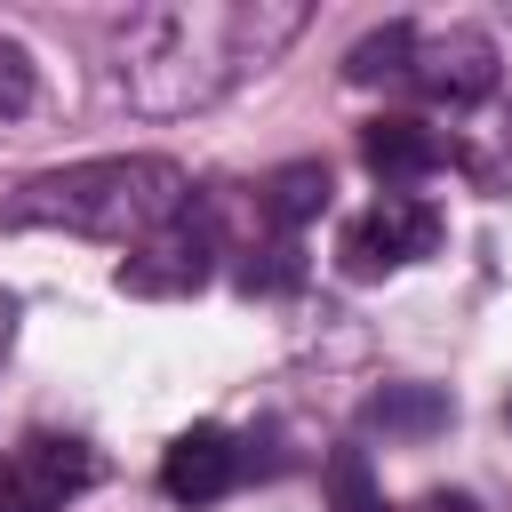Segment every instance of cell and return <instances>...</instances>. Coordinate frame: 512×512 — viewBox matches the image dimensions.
I'll return each mask as SVG.
<instances>
[{
    "mask_svg": "<svg viewBox=\"0 0 512 512\" xmlns=\"http://www.w3.org/2000/svg\"><path fill=\"white\" fill-rule=\"evenodd\" d=\"M32 104H40V64H32L24 40L0 32V120H24Z\"/></svg>",
    "mask_w": 512,
    "mask_h": 512,
    "instance_id": "cell-13",
    "label": "cell"
},
{
    "mask_svg": "<svg viewBox=\"0 0 512 512\" xmlns=\"http://www.w3.org/2000/svg\"><path fill=\"white\" fill-rule=\"evenodd\" d=\"M424 512H472V496H424Z\"/></svg>",
    "mask_w": 512,
    "mask_h": 512,
    "instance_id": "cell-16",
    "label": "cell"
},
{
    "mask_svg": "<svg viewBox=\"0 0 512 512\" xmlns=\"http://www.w3.org/2000/svg\"><path fill=\"white\" fill-rule=\"evenodd\" d=\"M16 464V480L48 504V512H64L88 480H96V456H88V440H64V432H24V448L8 456Z\"/></svg>",
    "mask_w": 512,
    "mask_h": 512,
    "instance_id": "cell-8",
    "label": "cell"
},
{
    "mask_svg": "<svg viewBox=\"0 0 512 512\" xmlns=\"http://www.w3.org/2000/svg\"><path fill=\"white\" fill-rule=\"evenodd\" d=\"M328 504H336V512H384L376 472H368L360 448H336V456H328Z\"/></svg>",
    "mask_w": 512,
    "mask_h": 512,
    "instance_id": "cell-12",
    "label": "cell"
},
{
    "mask_svg": "<svg viewBox=\"0 0 512 512\" xmlns=\"http://www.w3.org/2000/svg\"><path fill=\"white\" fill-rule=\"evenodd\" d=\"M328 192H336V184H328L320 160H288V168H272V176L256 184V216H264L280 240H296V232L328 208Z\"/></svg>",
    "mask_w": 512,
    "mask_h": 512,
    "instance_id": "cell-9",
    "label": "cell"
},
{
    "mask_svg": "<svg viewBox=\"0 0 512 512\" xmlns=\"http://www.w3.org/2000/svg\"><path fill=\"white\" fill-rule=\"evenodd\" d=\"M360 160H368V176H384V184L400 192V184H424V176L448 160V136L424 128L416 112H376V120L360 128Z\"/></svg>",
    "mask_w": 512,
    "mask_h": 512,
    "instance_id": "cell-7",
    "label": "cell"
},
{
    "mask_svg": "<svg viewBox=\"0 0 512 512\" xmlns=\"http://www.w3.org/2000/svg\"><path fill=\"white\" fill-rule=\"evenodd\" d=\"M184 208H192V176L168 152L72 160V168H40L8 192V224H48V232H80V240H120V248H144Z\"/></svg>",
    "mask_w": 512,
    "mask_h": 512,
    "instance_id": "cell-2",
    "label": "cell"
},
{
    "mask_svg": "<svg viewBox=\"0 0 512 512\" xmlns=\"http://www.w3.org/2000/svg\"><path fill=\"white\" fill-rule=\"evenodd\" d=\"M504 152H512V128H504Z\"/></svg>",
    "mask_w": 512,
    "mask_h": 512,
    "instance_id": "cell-17",
    "label": "cell"
},
{
    "mask_svg": "<svg viewBox=\"0 0 512 512\" xmlns=\"http://www.w3.org/2000/svg\"><path fill=\"white\" fill-rule=\"evenodd\" d=\"M304 32L296 0H160L120 16L112 32V96L136 112H200L248 72H264Z\"/></svg>",
    "mask_w": 512,
    "mask_h": 512,
    "instance_id": "cell-1",
    "label": "cell"
},
{
    "mask_svg": "<svg viewBox=\"0 0 512 512\" xmlns=\"http://www.w3.org/2000/svg\"><path fill=\"white\" fill-rule=\"evenodd\" d=\"M440 248V208L432 200H416V192H384L360 224H344V280H376V272H392V264H416V256H432Z\"/></svg>",
    "mask_w": 512,
    "mask_h": 512,
    "instance_id": "cell-4",
    "label": "cell"
},
{
    "mask_svg": "<svg viewBox=\"0 0 512 512\" xmlns=\"http://www.w3.org/2000/svg\"><path fill=\"white\" fill-rule=\"evenodd\" d=\"M496 40L480 32V24H448V32H432V40H416V72H408V88L416 96H432V104H448V112H464V104H480V96H496Z\"/></svg>",
    "mask_w": 512,
    "mask_h": 512,
    "instance_id": "cell-5",
    "label": "cell"
},
{
    "mask_svg": "<svg viewBox=\"0 0 512 512\" xmlns=\"http://www.w3.org/2000/svg\"><path fill=\"white\" fill-rule=\"evenodd\" d=\"M8 336H16V296L0 288V352H8Z\"/></svg>",
    "mask_w": 512,
    "mask_h": 512,
    "instance_id": "cell-15",
    "label": "cell"
},
{
    "mask_svg": "<svg viewBox=\"0 0 512 512\" xmlns=\"http://www.w3.org/2000/svg\"><path fill=\"white\" fill-rule=\"evenodd\" d=\"M296 280H304V256H296V240L248 248V264H240V288H248V296H280V288H296Z\"/></svg>",
    "mask_w": 512,
    "mask_h": 512,
    "instance_id": "cell-14",
    "label": "cell"
},
{
    "mask_svg": "<svg viewBox=\"0 0 512 512\" xmlns=\"http://www.w3.org/2000/svg\"><path fill=\"white\" fill-rule=\"evenodd\" d=\"M416 24H384V32H368V40H352L344 48V80L352 88H408V72H416Z\"/></svg>",
    "mask_w": 512,
    "mask_h": 512,
    "instance_id": "cell-10",
    "label": "cell"
},
{
    "mask_svg": "<svg viewBox=\"0 0 512 512\" xmlns=\"http://www.w3.org/2000/svg\"><path fill=\"white\" fill-rule=\"evenodd\" d=\"M232 480H240V448H232L224 424H192V432H176L168 456H160V488H168L176 504H216Z\"/></svg>",
    "mask_w": 512,
    "mask_h": 512,
    "instance_id": "cell-6",
    "label": "cell"
},
{
    "mask_svg": "<svg viewBox=\"0 0 512 512\" xmlns=\"http://www.w3.org/2000/svg\"><path fill=\"white\" fill-rule=\"evenodd\" d=\"M208 272H216V216H208V200H192L176 224H160L144 248H128L120 256V296H192V288H208Z\"/></svg>",
    "mask_w": 512,
    "mask_h": 512,
    "instance_id": "cell-3",
    "label": "cell"
},
{
    "mask_svg": "<svg viewBox=\"0 0 512 512\" xmlns=\"http://www.w3.org/2000/svg\"><path fill=\"white\" fill-rule=\"evenodd\" d=\"M376 432H400V440H424V432H440L456 408H448V392L440 384H384V392H368V408H360Z\"/></svg>",
    "mask_w": 512,
    "mask_h": 512,
    "instance_id": "cell-11",
    "label": "cell"
}]
</instances>
